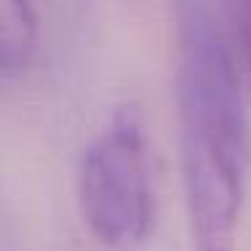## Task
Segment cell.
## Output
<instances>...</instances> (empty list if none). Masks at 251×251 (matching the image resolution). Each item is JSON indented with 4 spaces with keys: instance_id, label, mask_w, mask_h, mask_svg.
<instances>
[{
    "instance_id": "6da1fadb",
    "label": "cell",
    "mask_w": 251,
    "mask_h": 251,
    "mask_svg": "<svg viewBox=\"0 0 251 251\" xmlns=\"http://www.w3.org/2000/svg\"><path fill=\"white\" fill-rule=\"evenodd\" d=\"M176 103L195 251H235L249 132L224 8L178 3Z\"/></svg>"
},
{
    "instance_id": "7a4b0ae2",
    "label": "cell",
    "mask_w": 251,
    "mask_h": 251,
    "mask_svg": "<svg viewBox=\"0 0 251 251\" xmlns=\"http://www.w3.org/2000/svg\"><path fill=\"white\" fill-rule=\"evenodd\" d=\"M78 205L89 232L105 246L141 243L154 227L157 195L143 125L122 108L95 135L78 165Z\"/></svg>"
},
{
    "instance_id": "3957f363",
    "label": "cell",
    "mask_w": 251,
    "mask_h": 251,
    "mask_svg": "<svg viewBox=\"0 0 251 251\" xmlns=\"http://www.w3.org/2000/svg\"><path fill=\"white\" fill-rule=\"evenodd\" d=\"M38 49V14L30 3L0 0V89L30 68Z\"/></svg>"
},
{
    "instance_id": "277c9868",
    "label": "cell",
    "mask_w": 251,
    "mask_h": 251,
    "mask_svg": "<svg viewBox=\"0 0 251 251\" xmlns=\"http://www.w3.org/2000/svg\"><path fill=\"white\" fill-rule=\"evenodd\" d=\"M224 14H227L232 38L238 41V49H240V54H243L249 71H251V0L232 3V6L224 8Z\"/></svg>"
}]
</instances>
